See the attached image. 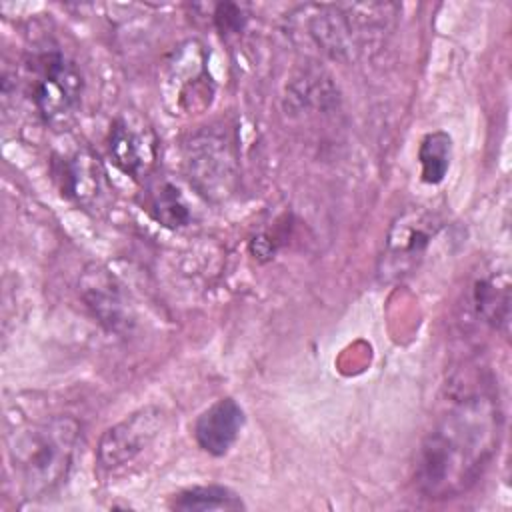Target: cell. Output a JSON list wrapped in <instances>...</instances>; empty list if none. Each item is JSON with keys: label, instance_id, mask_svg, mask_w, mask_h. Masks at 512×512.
Instances as JSON below:
<instances>
[{"label": "cell", "instance_id": "cell-1", "mask_svg": "<svg viewBox=\"0 0 512 512\" xmlns=\"http://www.w3.org/2000/svg\"><path fill=\"white\" fill-rule=\"evenodd\" d=\"M500 434L498 404L488 394L454 400L420 444L414 482L432 500L466 492L492 460Z\"/></svg>", "mask_w": 512, "mask_h": 512}, {"label": "cell", "instance_id": "cell-2", "mask_svg": "<svg viewBox=\"0 0 512 512\" xmlns=\"http://www.w3.org/2000/svg\"><path fill=\"white\" fill-rule=\"evenodd\" d=\"M80 440V424L70 416H52L14 432L8 452L26 498L52 494L66 478Z\"/></svg>", "mask_w": 512, "mask_h": 512}, {"label": "cell", "instance_id": "cell-3", "mask_svg": "<svg viewBox=\"0 0 512 512\" xmlns=\"http://www.w3.org/2000/svg\"><path fill=\"white\" fill-rule=\"evenodd\" d=\"M82 74L62 52H42L32 62L30 98L46 124L60 126L76 112L82 98Z\"/></svg>", "mask_w": 512, "mask_h": 512}, {"label": "cell", "instance_id": "cell-4", "mask_svg": "<svg viewBox=\"0 0 512 512\" xmlns=\"http://www.w3.org/2000/svg\"><path fill=\"white\" fill-rule=\"evenodd\" d=\"M440 230V220L434 214L414 208L400 214L386 236V250L382 256V274L404 276L428 250L432 238Z\"/></svg>", "mask_w": 512, "mask_h": 512}, {"label": "cell", "instance_id": "cell-5", "mask_svg": "<svg viewBox=\"0 0 512 512\" xmlns=\"http://www.w3.org/2000/svg\"><path fill=\"white\" fill-rule=\"evenodd\" d=\"M162 422V410L156 406H146L108 428L98 444L100 466L106 470H116L130 464L158 436Z\"/></svg>", "mask_w": 512, "mask_h": 512}, {"label": "cell", "instance_id": "cell-6", "mask_svg": "<svg viewBox=\"0 0 512 512\" xmlns=\"http://www.w3.org/2000/svg\"><path fill=\"white\" fill-rule=\"evenodd\" d=\"M80 294L94 318L110 332H124L132 324L130 304L120 284L100 266H90L80 278Z\"/></svg>", "mask_w": 512, "mask_h": 512}, {"label": "cell", "instance_id": "cell-7", "mask_svg": "<svg viewBox=\"0 0 512 512\" xmlns=\"http://www.w3.org/2000/svg\"><path fill=\"white\" fill-rule=\"evenodd\" d=\"M232 154L226 140L218 134H202L190 142L188 172L196 188L208 196L224 194L232 174Z\"/></svg>", "mask_w": 512, "mask_h": 512}, {"label": "cell", "instance_id": "cell-8", "mask_svg": "<svg viewBox=\"0 0 512 512\" xmlns=\"http://www.w3.org/2000/svg\"><path fill=\"white\" fill-rule=\"evenodd\" d=\"M108 148L114 164L134 180L148 174L156 158L152 132L144 126H136L124 116L116 118L112 124Z\"/></svg>", "mask_w": 512, "mask_h": 512}, {"label": "cell", "instance_id": "cell-9", "mask_svg": "<svg viewBox=\"0 0 512 512\" xmlns=\"http://www.w3.org/2000/svg\"><path fill=\"white\" fill-rule=\"evenodd\" d=\"M244 420V410L236 400L220 398L198 416L194 424L196 444L212 456H224L238 440Z\"/></svg>", "mask_w": 512, "mask_h": 512}, {"label": "cell", "instance_id": "cell-10", "mask_svg": "<svg viewBox=\"0 0 512 512\" xmlns=\"http://www.w3.org/2000/svg\"><path fill=\"white\" fill-rule=\"evenodd\" d=\"M64 186L66 196L82 206L96 204L104 196V170L98 158L78 152L64 164Z\"/></svg>", "mask_w": 512, "mask_h": 512}, {"label": "cell", "instance_id": "cell-11", "mask_svg": "<svg viewBox=\"0 0 512 512\" xmlns=\"http://www.w3.org/2000/svg\"><path fill=\"white\" fill-rule=\"evenodd\" d=\"M472 304L486 324L500 330L506 328L510 318V284L506 276L488 274L476 278L472 286Z\"/></svg>", "mask_w": 512, "mask_h": 512}, {"label": "cell", "instance_id": "cell-12", "mask_svg": "<svg viewBox=\"0 0 512 512\" xmlns=\"http://www.w3.org/2000/svg\"><path fill=\"white\" fill-rule=\"evenodd\" d=\"M452 160V138L444 130L428 132L418 146V162H420V178L426 184H440Z\"/></svg>", "mask_w": 512, "mask_h": 512}, {"label": "cell", "instance_id": "cell-13", "mask_svg": "<svg viewBox=\"0 0 512 512\" xmlns=\"http://www.w3.org/2000/svg\"><path fill=\"white\" fill-rule=\"evenodd\" d=\"M176 510H240L246 508L242 498L226 486H194L178 492L172 498Z\"/></svg>", "mask_w": 512, "mask_h": 512}, {"label": "cell", "instance_id": "cell-14", "mask_svg": "<svg viewBox=\"0 0 512 512\" xmlns=\"http://www.w3.org/2000/svg\"><path fill=\"white\" fill-rule=\"evenodd\" d=\"M152 208H154L156 218L168 228H180V226H186L190 222L188 204L182 198L180 190L170 182H164L156 190Z\"/></svg>", "mask_w": 512, "mask_h": 512}, {"label": "cell", "instance_id": "cell-15", "mask_svg": "<svg viewBox=\"0 0 512 512\" xmlns=\"http://www.w3.org/2000/svg\"><path fill=\"white\" fill-rule=\"evenodd\" d=\"M214 20L218 24V28L224 32H238L242 28V12L238 6L234 4H220L216 6V12H214Z\"/></svg>", "mask_w": 512, "mask_h": 512}]
</instances>
